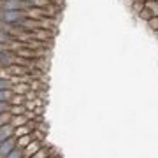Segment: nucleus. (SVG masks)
<instances>
[{
    "label": "nucleus",
    "mask_w": 158,
    "mask_h": 158,
    "mask_svg": "<svg viewBox=\"0 0 158 158\" xmlns=\"http://www.w3.org/2000/svg\"><path fill=\"white\" fill-rule=\"evenodd\" d=\"M27 18H28V12L25 11H4L0 19L4 23H7V25H19L21 27Z\"/></svg>",
    "instance_id": "nucleus-1"
},
{
    "label": "nucleus",
    "mask_w": 158,
    "mask_h": 158,
    "mask_svg": "<svg viewBox=\"0 0 158 158\" xmlns=\"http://www.w3.org/2000/svg\"><path fill=\"white\" fill-rule=\"evenodd\" d=\"M30 4L23 2V0H6L2 4V9L4 11H23V9H28Z\"/></svg>",
    "instance_id": "nucleus-2"
},
{
    "label": "nucleus",
    "mask_w": 158,
    "mask_h": 158,
    "mask_svg": "<svg viewBox=\"0 0 158 158\" xmlns=\"http://www.w3.org/2000/svg\"><path fill=\"white\" fill-rule=\"evenodd\" d=\"M12 149H16V137H9L0 142V158H6Z\"/></svg>",
    "instance_id": "nucleus-3"
},
{
    "label": "nucleus",
    "mask_w": 158,
    "mask_h": 158,
    "mask_svg": "<svg viewBox=\"0 0 158 158\" xmlns=\"http://www.w3.org/2000/svg\"><path fill=\"white\" fill-rule=\"evenodd\" d=\"M14 130H16V127H14L12 123L2 125V127H0V142L9 139V137H14Z\"/></svg>",
    "instance_id": "nucleus-4"
},
{
    "label": "nucleus",
    "mask_w": 158,
    "mask_h": 158,
    "mask_svg": "<svg viewBox=\"0 0 158 158\" xmlns=\"http://www.w3.org/2000/svg\"><path fill=\"white\" fill-rule=\"evenodd\" d=\"M40 148H42V141H32L28 146L23 149V151H25V158H32L35 153L40 149Z\"/></svg>",
    "instance_id": "nucleus-5"
},
{
    "label": "nucleus",
    "mask_w": 158,
    "mask_h": 158,
    "mask_svg": "<svg viewBox=\"0 0 158 158\" xmlns=\"http://www.w3.org/2000/svg\"><path fill=\"white\" fill-rule=\"evenodd\" d=\"M32 141H34L32 134H28V135H23V137H18V139H16V148H21V149H25V148L28 146Z\"/></svg>",
    "instance_id": "nucleus-6"
},
{
    "label": "nucleus",
    "mask_w": 158,
    "mask_h": 158,
    "mask_svg": "<svg viewBox=\"0 0 158 158\" xmlns=\"http://www.w3.org/2000/svg\"><path fill=\"white\" fill-rule=\"evenodd\" d=\"M144 7L151 12L153 16H158V0H146L144 2Z\"/></svg>",
    "instance_id": "nucleus-7"
},
{
    "label": "nucleus",
    "mask_w": 158,
    "mask_h": 158,
    "mask_svg": "<svg viewBox=\"0 0 158 158\" xmlns=\"http://www.w3.org/2000/svg\"><path fill=\"white\" fill-rule=\"evenodd\" d=\"M27 121H28V118H27L25 114H16V116H12V118H11V123L14 125V127H21V125H27Z\"/></svg>",
    "instance_id": "nucleus-8"
},
{
    "label": "nucleus",
    "mask_w": 158,
    "mask_h": 158,
    "mask_svg": "<svg viewBox=\"0 0 158 158\" xmlns=\"http://www.w3.org/2000/svg\"><path fill=\"white\" fill-rule=\"evenodd\" d=\"M25 102H27V97L25 95H18V93H14V95L11 97L9 104H11V106H23Z\"/></svg>",
    "instance_id": "nucleus-9"
},
{
    "label": "nucleus",
    "mask_w": 158,
    "mask_h": 158,
    "mask_svg": "<svg viewBox=\"0 0 158 158\" xmlns=\"http://www.w3.org/2000/svg\"><path fill=\"white\" fill-rule=\"evenodd\" d=\"M30 132H32V130L28 128V127H27V125H21V127H16V130H14V137H23V135H28Z\"/></svg>",
    "instance_id": "nucleus-10"
},
{
    "label": "nucleus",
    "mask_w": 158,
    "mask_h": 158,
    "mask_svg": "<svg viewBox=\"0 0 158 158\" xmlns=\"http://www.w3.org/2000/svg\"><path fill=\"white\" fill-rule=\"evenodd\" d=\"M7 72L9 74H27L28 69H23V67H19V65H14V63H12V65L7 67Z\"/></svg>",
    "instance_id": "nucleus-11"
},
{
    "label": "nucleus",
    "mask_w": 158,
    "mask_h": 158,
    "mask_svg": "<svg viewBox=\"0 0 158 158\" xmlns=\"http://www.w3.org/2000/svg\"><path fill=\"white\" fill-rule=\"evenodd\" d=\"M9 113H11L12 116H16V114H25L27 113V107H25V106H11Z\"/></svg>",
    "instance_id": "nucleus-12"
},
{
    "label": "nucleus",
    "mask_w": 158,
    "mask_h": 158,
    "mask_svg": "<svg viewBox=\"0 0 158 158\" xmlns=\"http://www.w3.org/2000/svg\"><path fill=\"white\" fill-rule=\"evenodd\" d=\"M6 158H25V151H23L21 148H16V149H12Z\"/></svg>",
    "instance_id": "nucleus-13"
},
{
    "label": "nucleus",
    "mask_w": 158,
    "mask_h": 158,
    "mask_svg": "<svg viewBox=\"0 0 158 158\" xmlns=\"http://www.w3.org/2000/svg\"><path fill=\"white\" fill-rule=\"evenodd\" d=\"M48 156H49V148H44V146H42L32 158H48Z\"/></svg>",
    "instance_id": "nucleus-14"
},
{
    "label": "nucleus",
    "mask_w": 158,
    "mask_h": 158,
    "mask_svg": "<svg viewBox=\"0 0 158 158\" xmlns=\"http://www.w3.org/2000/svg\"><path fill=\"white\" fill-rule=\"evenodd\" d=\"M12 83L9 81V79H4V77H0V90H12Z\"/></svg>",
    "instance_id": "nucleus-15"
},
{
    "label": "nucleus",
    "mask_w": 158,
    "mask_h": 158,
    "mask_svg": "<svg viewBox=\"0 0 158 158\" xmlns=\"http://www.w3.org/2000/svg\"><path fill=\"white\" fill-rule=\"evenodd\" d=\"M11 118H12V114L7 111V113H2L0 114V127L2 125H6V123H11Z\"/></svg>",
    "instance_id": "nucleus-16"
},
{
    "label": "nucleus",
    "mask_w": 158,
    "mask_h": 158,
    "mask_svg": "<svg viewBox=\"0 0 158 158\" xmlns=\"http://www.w3.org/2000/svg\"><path fill=\"white\" fill-rule=\"evenodd\" d=\"M139 16H141L142 19H146V21H149V19H151V18H153V14H151V12H149V11H148L146 7H144V9H142V11L139 12Z\"/></svg>",
    "instance_id": "nucleus-17"
},
{
    "label": "nucleus",
    "mask_w": 158,
    "mask_h": 158,
    "mask_svg": "<svg viewBox=\"0 0 158 158\" xmlns=\"http://www.w3.org/2000/svg\"><path fill=\"white\" fill-rule=\"evenodd\" d=\"M148 23H149V27H151V28L155 30V32H158V16H153Z\"/></svg>",
    "instance_id": "nucleus-18"
},
{
    "label": "nucleus",
    "mask_w": 158,
    "mask_h": 158,
    "mask_svg": "<svg viewBox=\"0 0 158 158\" xmlns=\"http://www.w3.org/2000/svg\"><path fill=\"white\" fill-rule=\"evenodd\" d=\"M9 109H11V104H9V102H0V114L7 113Z\"/></svg>",
    "instance_id": "nucleus-19"
},
{
    "label": "nucleus",
    "mask_w": 158,
    "mask_h": 158,
    "mask_svg": "<svg viewBox=\"0 0 158 158\" xmlns=\"http://www.w3.org/2000/svg\"><path fill=\"white\" fill-rule=\"evenodd\" d=\"M48 158H60V156H58V155H49Z\"/></svg>",
    "instance_id": "nucleus-20"
},
{
    "label": "nucleus",
    "mask_w": 158,
    "mask_h": 158,
    "mask_svg": "<svg viewBox=\"0 0 158 158\" xmlns=\"http://www.w3.org/2000/svg\"><path fill=\"white\" fill-rule=\"evenodd\" d=\"M134 2H139V4H144V2H146V0H134Z\"/></svg>",
    "instance_id": "nucleus-21"
},
{
    "label": "nucleus",
    "mask_w": 158,
    "mask_h": 158,
    "mask_svg": "<svg viewBox=\"0 0 158 158\" xmlns=\"http://www.w3.org/2000/svg\"><path fill=\"white\" fill-rule=\"evenodd\" d=\"M2 58H4V53H2V51H0V60H2Z\"/></svg>",
    "instance_id": "nucleus-22"
},
{
    "label": "nucleus",
    "mask_w": 158,
    "mask_h": 158,
    "mask_svg": "<svg viewBox=\"0 0 158 158\" xmlns=\"http://www.w3.org/2000/svg\"><path fill=\"white\" fill-rule=\"evenodd\" d=\"M2 44H4V42H0V51H2Z\"/></svg>",
    "instance_id": "nucleus-23"
}]
</instances>
